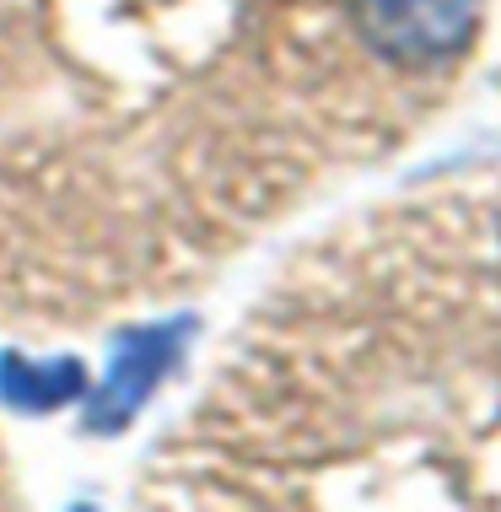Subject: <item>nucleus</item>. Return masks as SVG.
Masks as SVG:
<instances>
[{"label": "nucleus", "instance_id": "f257e3e1", "mask_svg": "<svg viewBox=\"0 0 501 512\" xmlns=\"http://www.w3.org/2000/svg\"><path fill=\"white\" fill-rule=\"evenodd\" d=\"M356 17L383 60L431 65L475 38L480 0H356Z\"/></svg>", "mask_w": 501, "mask_h": 512}]
</instances>
